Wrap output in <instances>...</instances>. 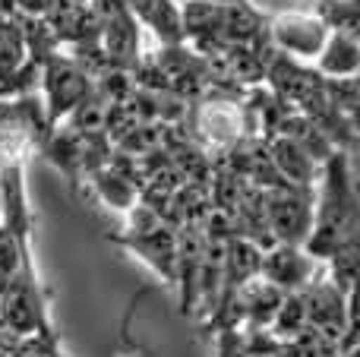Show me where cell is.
Returning <instances> with one entry per match:
<instances>
[{"instance_id":"16","label":"cell","mask_w":360,"mask_h":357,"mask_svg":"<svg viewBox=\"0 0 360 357\" xmlns=\"http://www.w3.org/2000/svg\"><path fill=\"white\" fill-rule=\"evenodd\" d=\"M0 219H4V196H0Z\"/></svg>"},{"instance_id":"12","label":"cell","mask_w":360,"mask_h":357,"mask_svg":"<svg viewBox=\"0 0 360 357\" xmlns=\"http://www.w3.org/2000/svg\"><path fill=\"white\" fill-rule=\"evenodd\" d=\"M313 67L329 79H354L360 73V41L345 32H332Z\"/></svg>"},{"instance_id":"5","label":"cell","mask_w":360,"mask_h":357,"mask_svg":"<svg viewBox=\"0 0 360 357\" xmlns=\"http://www.w3.org/2000/svg\"><path fill=\"white\" fill-rule=\"evenodd\" d=\"M269 35H272L275 51L294 57V60L316 63V57L323 54L326 41H329L332 29L316 10H285L278 16H272Z\"/></svg>"},{"instance_id":"4","label":"cell","mask_w":360,"mask_h":357,"mask_svg":"<svg viewBox=\"0 0 360 357\" xmlns=\"http://www.w3.org/2000/svg\"><path fill=\"white\" fill-rule=\"evenodd\" d=\"M313 200H316V190H262V212H266V228L272 244H307L313 228Z\"/></svg>"},{"instance_id":"15","label":"cell","mask_w":360,"mask_h":357,"mask_svg":"<svg viewBox=\"0 0 360 357\" xmlns=\"http://www.w3.org/2000/svg\"><path fill=\"white\" fill-rule=\"evenodd\" d=\"M199 4H253V0H199Z\"/></svg>"},{"instance_id":"6","label":"cell","mask_w":360,"mask_h":357,"mask_svg":"<svg viewBox=\"0 0 360 357\" xmlns=\"http://www.w3.org/2000/svg\"><path fill=\"white\" fill-rule=\"evenodd\" d=\"M304 304H307V326L313 332H319L323 339L342 345L345 332H348V294L329 278L326 266L304 288Z\"/></svg>"},{"instance_id":"7","label":"cell","mask_w":360,"mask_h":357,"mask_svg":"<svg viewBox=\"0 0 360 357\" xmlns=\"http://www.w3.org/2000/svg\"><path fill=\"white\" fill-rule=\"evenodd\" d=\"M319 269H323V263H316L304 247L272 244L262 250L259 275L266 278V282H272L278 291L291 294V291H304L307 285L319 275Z\"/></svg>"},{"instance_id":"3","label":"cell","mask_w":360,"mask_h":357,"mask_svg":"<svg viewBox=\"0 0 360 357\" xmlns=\"http://www.w3.org/2000/svg\"><path fill=\"white\" fill-rule=\"evenodd\" d=\"M95 92V79L67 54L57 51L41 63V79H38V95L44 101V120L48 130L60 126L89 95Z\"/></svg>"},{"instance_id":"11","label":"cell","mask_w":360,"mask_h":357,"mask_svg":"<svg viewBox=\"0 0 360 357\" xmlns=\"http://www.w3.org/2000/svg\"><path fill=\"white\" fill-rule=\"evenodd\" d=\"M82 187H89L108 209H114V212H120V215H127L139 202V187L127 174H120L111 162H108L105 168H98L95 174H89Z\"/></svg>"},{"instance_id":"10","label":"cell","mask_w":360,"mask_h":357,"mask_svg":"<svg viewBox=\"0 0 360 357\" xmlns=\"http://www.w3.org/2000/svg\"><path fill=\"white\" fill-rule=\"evenodd\" d=\"M136 16V22L155 38L162 48L186 44L184 38V16H180L177 0H130L127 4Z\"/></svg>"},{"instance_id":"13","label":"cell","mask_w":360,"mask_h":357,"mask_svg":"<svg viewBox=\"0 0 360 357\" xmlns=\"http://www.w3.org/2000/svg\"><path fill=\"white\" fill-rule=\"evenodd\" d=\"M313 10L329 22L332 32H345L360 41V0H316Z\"/></svg>"},{"instance_id":"8","label":"cell","mask_w":360,"mask_h":357,"mask_svg":"<svg viewBox=\"0 0 360 357\" xmlns=\"http://www.w3.org/2000/svg\"><path fill=\"white\" fill-rule=\"evenodd\" d=\"M266 143H269V155H272V164L281 174V181L300 190H316L319 174H323V162L310 149H304L300 143H294L288 136H272Z\"/></svg>"},{"instance_id":"17","label":"cell","mask_w":360,"mask_h":357,"mask_svg":"<svg viewBox=\"0 0 360 357\" xmlns=\"http://www.w3.org/2000/svg\"><path fill=\"white\" fill-rule=\"evenodd\" d=\"M82 4H86V0H82Z\"/></svg>"},{"instance_id":"1","label":"cell","mask_w":360,"mask_h":357,"mask_svg":"<svg viewBox=\"0 0 360 357\" xmlns=\"http://www.w3.org/2000/svg\"><path fill=\"white\" fill-rule=\"evenodd\" d=\"M247 92V89H243ZM243 92H228V89H209L205 95H199L196 101H190L186 111V133L196 145H202L212 158H224L228 152H234L243 139L256 136L253 120H250L247 101Z\"/></svg>"},{"instance_id":"2","label":"cell","mask_w":360,"mask_h":357,"mask_svg":"<svg viewBox=\"0 0 360 357\" xmlns=\"http://www.w3.org/2000/svg\"><path fill=\"white\" fill-rule=\"evenodd\" d=\"M124 231L111 234L114 244L139 257L165 285H174L177 275V228H171L146 202H136L124 215Z\"/></svg>"},{"instance_id":"9","label":"cell","mask_w":360,"mask_h":357,"mask_svg":"<svg viewBox=\"0 0 360 357\" xmlns=\"http://www.w3.org/2000/svg\"><path fill=\"white\" fill-rule=\"evenodd\" d=\"M38 152H41L73 187H82V181H86V136H79L73 126L60 124L41 139Z\"/></svg>"},{"instance_id":"14","label":"cell","mask_w":360,"mask_h":357,"mask_svg":"<svg viewBox=\"0 0 360 357\" xmlns=\"http://www.w3.org/2000/svg\"><path fill=\"white\" fill-rule=\"evenodd\" d=\"M51 4L54 0H16V10L25 13V16H44Z\"/></svg>"},{"instance_id":"18","label":"cell","mask_w":360,"mask_h":357,"mask_svg":"<svg viewBox=\"0 0 360 357\" xmlns=\"http://www.w3.org/2000/svg\"><path fill=\"white\" fill-rule=\"evenodd\" d=\"M127 4H130V0H127Z\"/></svg>"}]
</instances>
